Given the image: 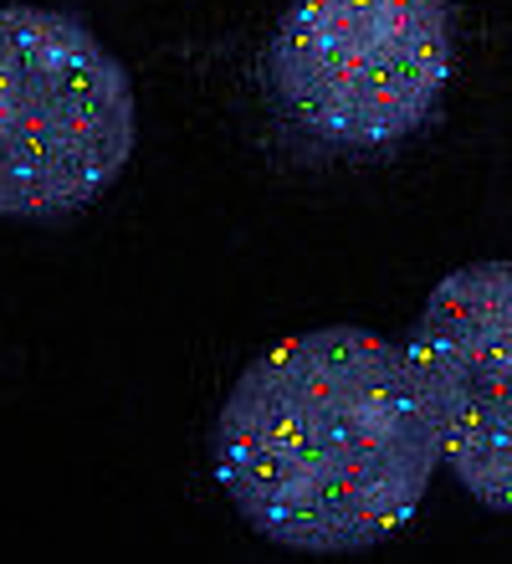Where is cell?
<instances>
[{"mask_svg": "<svg viewBox=\"0 0 512 564\" xmlns=\"http://www.w3.org/2000/svg\"><path fill=\"white\" fill-rule=\"evenodd\" d=\"M210 462L262 539L353 554L415 519L440 446L405 344L328 324L272 344L236 375Z\"/></svg>", "mask_w": 512, "mask_h": 564, "instance_id": "obj_1", "label": "cell"}, {"mask_svg": "<svg viewBox=\"0 0 512 564\" xmlns=\"http://www.w3.org/2000/svg\"><path fill=\"white\" fill-rule=\"evenodd\" d=\"M139 139L123 62L77 15L0 6V221H67L113 191Z\"/></svg>", "mask_w": 512, "mask_h": 564, "instance_id": "obj_2", "label": "cell"}, {"mask_svg": "<svg viewBox=\"0 0 512 564\" xmlns=\"http://www.w3.org/2000/svg\"><path fill=\"white\" fill-rule=\"evenodd\" d=\"M451 62L446 0H293L266 46V88L318 144L390 149L436 113Z\"/></svg>", "mask_w": 512, "mask_h": 564, "instance_id": "obj_3", "label": "cell"}, {"mask_svg": "<svg viewBox=\"0 0 512 564\" xmlns=\"http://www.w3.org/2000/svg\"><path fill=\"white\" fill-rule=\"evenodd\" d=\"M440 462L492 513H512V262H471L431 288L405 344Z\"/></svg>", "mask_w": 512, "mask_h": 564, "instance_id": "obj_4", "label": "cell"}]
</instances>
